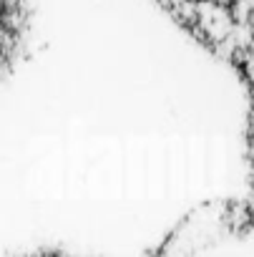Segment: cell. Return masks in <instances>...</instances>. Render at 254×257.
Returning <instances> with one entry per match:
<instances>
[{
  "mask_svg": "<svg viewBox=\"0 0 254 257\" xmlns=\"http://www.w3.org/2000/svg\"><path fill=\"white\" fill-rule=\"evenodd\" d=\"M28 0H0V81L16 66L28 36Z\"/></svg>",
  "mask_w": 254,
  "mask_h": 257,
  "instance_id": "obj_1",
  "label": "cell"
},
{
  "mask_svg": "<svg viewBox=\"0 0 254 257\" xmlns=\"http://www.w3.org/2000/svg\"><path fill=\"white\" fill-rule=\"evenodd\" d=\"M28 257H73V254H63V252H36V254H28Z\"/></svg>",
  "mask_w": 254,
  "mask_h": 257,
  "instance_id": "obj_2",
  "label": "cell"
}]
</instances>
